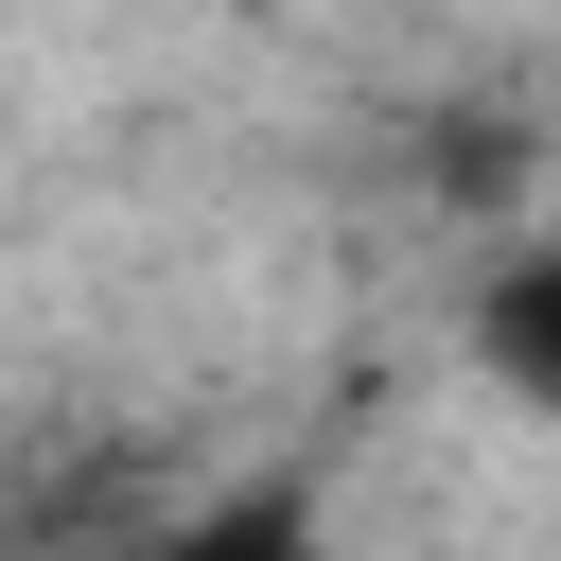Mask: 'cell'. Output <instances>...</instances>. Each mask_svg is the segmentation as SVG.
<instances>
[{"label":"cell","instance_id":"6da1fadb","mask_svg":"<svg viewBox=\"0 0 561 561\" xmlns=\"http://www.w3.org/2000/svg\"><path fill=\"white\" fill-rule=\"evenodd\" d=\"M473 368H491V386L561 438V245H526V263L473 298Z\"/></svg>","mask_w":561,"mask_h":561},{"label":"cell","instance_id":"7a4b0ae2","mask_svg":"<svg viewBox=\"0 0 561 561\" xmlns=\"http://www.w3.org/2000/svg\"><path fill=\"white\" fill-rule=\"evenodd\" d=\"M123 561H316V508L298 491H245V508H193V526H158Z\"/></svg>","mask_w":561,"mask_h":561}]
</instances>
